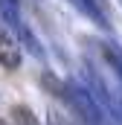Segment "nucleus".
Listing matches in <instances>:
<instances>
[{
    "mask_svg": "<svg viewBox=\"0 0 122 125\" xmlns=\"http://www.w3.org/2000/svg\"><path fill=\"white\" fill-rule=\"evenodd\" d=\"M84 15H90L99 26H108V18H105V3L102 0H73Z\"/></svg>",
    "mask_w": 122,
    "mask_h": 125,
    "instance_id": "2",
    "label": "nucleus"
},
{
    "mask_svg": "<svg viewBox=\"0 0 122 125\" xmlns=\"http://www.w3.org/2000/svg\"><path fill=\"white\" fill-rule=\"evenodd\" d=\"M20 61H23V55H20V44L0 26V67L15 70V67H20Z\"/></svg>",
    "mask_w": 122,
    "mask_h": 125,
    "instance_id": "1",
    "label": "nucleus"
}]
</instances>
